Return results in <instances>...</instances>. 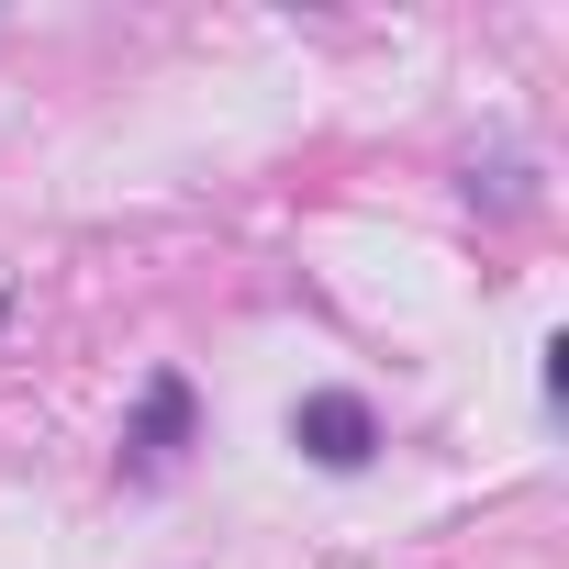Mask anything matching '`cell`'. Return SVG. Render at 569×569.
<instances>
[{"mask_svg":"<svg viewBox=\"0 0 569 569\" xmlns=\"http://www.w3.org/2000/svg\"><path fill=\"white\" fill-rule=\"evenodd\" d=\"M291 447H302L313 469H369V458H380V413H369L358 391H302V402H291Z\"/></svg>","mask_w":569,"mask_h":569,"instance_id":"1","label":"cell"},{"mask_svg":"<svg viewBox=\"0 0 569 569\" xmlns=\"http://www.w3.org/2000/svg\"><path fill=\"white\" fill-rule=\"evenodd\" d=\"M190 425H201L190 380H179V369H157V380H146V402H134V436H123V469H134V480H146V469H168V458L190 447Z\"/></svg>","mask_w":569,"mask_h":569,"instance_id":"2","label":"cell"},{"mask_svg":"<svg viewBox=\"0 0 569 569\" xmlns=\"http://www.w3.org/2000/svg\"><path fill=\"white\" fill-rule=\"evenodd\" d=\"M0 313H12V302H0Z\"/></svg>","mask_w":569,"mask_h":569,"instance_id":"3","label":"cell"}]
</instances>
